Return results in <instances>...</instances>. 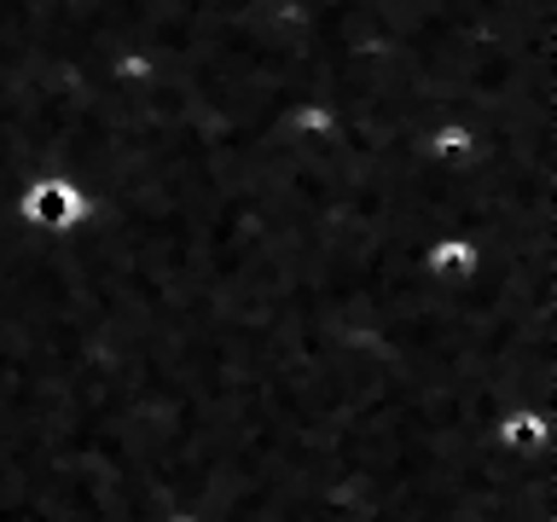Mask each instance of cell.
<instances>
[{
    "label": "cell",
    "instance_id": "1",
    "mask_svg": "<svg viewBox=\"0 0 557 522\" xmlns=\"http://www.w3.org/2000/svg\"><path fill=\"white\" fill-rule=\"evenodd\" d=\"M87 215H94V203H87V191L70 181V174H35V181L17 191V221L41 238L76 233V226H87Z\"/></svg>",
    "mask_w": 557,
    "mask_h": 522
},
{
    "label": "cell",
    "instance_id": "2",
    "mask_svg": "<svg viewBox=\"0 0 557 522\" xmlns=\"http://www.w3.org/2000/svg\"><path fill=\"white\" fill-rule=\"evenodd\" d=\"M476 268H482V244L470 233H442L424 244V273L442 278V285H465Z\"/></svg>",
    "mask_w": 557,
    "mask_h": 522
}]
</instances>
